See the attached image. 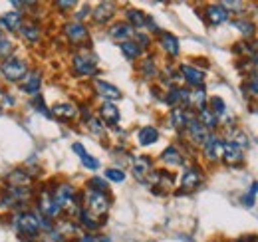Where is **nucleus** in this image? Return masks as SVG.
Segmentation results:
<instances>
[{
  "instance_id": "obj_1",
  "label": "nucleus",
  "mask_w": 258,
  "mask_h": 242,
  "mask_svg": "<svg viewBox=\"0 0 258 242\" xmlns=\"http://www.w3.org/2000/svg\"><path fill=\"white\" fill-rule=\"evenodd\" d=\"M14 226L20 232V238L24 242H34L42 230H52V220L40 212H20L14 218Z\"/></svg>"
},
{
  "instance_id": "obj_2",
  "label": "nucleus",
  "mask_w": 258,
  "mask_h": 242,
  "mask_svg": "<svg viewBox=\"0 0 258 242\" xmlns=\"http://www.w3.org/2000/svg\"><path fill=\"white\" fill-rule=\"evenodd\" d=\"M0 72H2L4 80H8V82H22L24 76L28 74V64L20 60L18 56H10L0 64Z\"/></svg>"
},
{
  "instance_id": "obj_3",
  "label": "nucleus",
  "mask_w": 258,
  "mask_h": 242,
  "mask_svg": "<svg viewBox=\"0 0 258 242\" xmlns=\"http://www.w3.org/2000/svg\"><path fill=\"white\" fill-rule=\"evenodd\" d=\"M84 205H86V211L94 216H105L109 211V199L105 193H99L94 189H88L86 195H84Z\"/></svg>"
},
{
  "instance_id": "obj_4",
  "label": "nucleus",
  "mask_w": 258,
  "mask_h": 242,
  "mask_svg": "<svg viewBox=\"0 0 258 242\" xmlns=\"http://www.w3.org/2000/svg\"><path fill=\"white\" fill-rule=\"evenodd\" d=\"M72 66H74V72L78 76H94L97 70V56L94 52H78L74 54V60H72Z\"/></svg>"
},
{
  "instance_id": "obj_5",
  "label": "nucleus",
  "mask_w": 258,
  "mask_h": 242,
  "mask_svg": "<svg viewBox=\"0 0 258 242\" xmlns=\"http://www.w3.org/2000/svg\"><path fill=\"white\" fill-rule=\"evenodd\" d=\"M64 34L72 44H84L90 38V32L82 22H68V24H64Z\"/></svg>"
},
{
  "instance_id": "obj_6",
  "label": "nucleus",
  "mask_w": 258,
  "mask_h": 242,
  "mask_svg": "<svg viewBox=\"0 0 258 242\" xmlns=\"http://www.w3.org/2000/svg\"><path fill=\"white\" fill-rule=\"evenodd\" d=\"M179 72H181V78H183L189 86L203 88V84H205V72H203V70L195 68L191 64H183V66L179 68Z\"/></svg>"
},
{
  "instance_id": "obj_7",
  "label": "nucleus",
  "mask_w": 258,
  "mask_h": 242,
  "mask_svg": "<svg viewBox=\"0 0 258 242\" xmlns=\"http://www.w3.org/2000/svg\"><path fill=\"white\" fill-rule=\"evenodd\" d=\"M223 161H225L228 167H236L244 161V153H242V147L232 143V141H226L223 145Z\"/></svg>"
},
{
  "instance_id": "obj_8",
  "label": "nucleus",
  "mask_w": 258,
  "mask_h": 242,
  "mask_svg": "<svg viewBox=\"0 0 258 242\" xmlns=\"http://www.w3.org/2000/svg\"><path fill=\"white\" fill-rule=\"evenodd\" d=\"M205 16H207V22L211 26H221L228 20V10L223 4H211V6H207Z\"/></svg>"
},
{
  "instance_id": "obj_9",
  "label": "nucleus",
  "mask_w": 258,
  "mask_h": 242,
  "mask_svg": "<svg viewBox=\"0 0 258 242\" xmlns=\"http://www.w3.org/2000/svg\"><path fill=\"white\" fill-rule=\"evenodd\" d=\"M24 18H22V12L18 10H12V12H6L0 16V32H16L20 30Z\"/></svg>"
},
{
  "instance_id": "obj_10",
  "label": "nucleus",
  "mask_w": 258,
  "mask_h": 242,
  "mask_svg": "<svg viewBox=\"0 0 258 242\" xmlns=\"http://www.w3.org/2000/svg\"><path fill=\"white\" fill-rule=\"evenodd\" d=\"M223 145H225V143H223L217 135H209L207 141H205V145H203L205 157H207L209 161H219V159H223Z\"/></svg>"
},
{
  "instance_id": "obj_11",
  "label": "nucleus",
  "mask_w": 258,
  "mask_h": 242,
  "mask_svg": "<svg viewBox=\"0 0 258 242\" xmlns=\"http://www.w3.org/2000/svg\"><path fill=\"white\" fill-rule=\"evenodd\" d=\"M115 14V4L113 2H101L92 10V18L96 24H107Z\"/></svg>"
},
{
  "instance_id": "obj_12",
  "label": "nucleus",
  "mask_w": 258,
  "mask_h": 242,
  "mask_svg": "<svg viewBox=\"0 0 258 242\" xmlns=\"http://www.w3.org/2000/svg\"><path fill=\"white\" fill-rule=\"evenodd\" d=\"M187 133H189V139L197 143V145H205L207 137H209V131L203 127V123L197 119V117H191L189 123H187Z\"/></svg>"
},
{
  "instance_id": "obj_13",
  "label": "nucleus",
  "mask_w": 258,
  "mask_h": 242,
  "mask_svg": "<svg viewBox=\"0 0 258 242\" xmlns=\"http://www.w3.org/2000/svg\"><path fill=\"white\" fill-rule=\"evenodd\" d=\"M40 86H42V74L32 70V72H28L24 76V80L20 84V90L24 91V93H28V95H38L40 93Z\"/></svg>"
},
{
  "instance_id": "obj_14",
  "label": "nucleus",
  "mask_w": 258,
  "mask_h": 242,
  "mask_svg": "<svg viewBox=\"0 0 258 242\" xmlns=\"http://www.w3.org/2000/svg\"><path fill=\"white\" fill-rule=\"evenodd\" d=\"M151 169H153V161H151V157H137L135 161H133V177L137 179V181H147V175L151 173Z\"/></svg>"
},
{
  "instance_id": "obj_15",
  "label": "nucleus",
  "mask_w": 258,
  "mask_h": 242,
  "mask_svg": "<svg viewBox=\"0 0 258 242\" xmlns=\"http://www.w3.org/2000/svg\"><path fill=\"white\" fill-rule=\"evenodd\" d=\"M99 115H101V123H107V125H117L121 119V113H119L117 105L111 103V101H103L99 105Z\"/></svg>"
},
{
  "instance_id": "obj_16",
  "label": "nucleus",
  "mask_w": 258,
  "mask_h": 242,
  "mask_svg": "<svg viewBox=\"0 0 258 242\" xmlns=\"http://www.w3.org/2000/svg\"><path fill=\"white\" fill-rule=\"evenodd\" d=\"M201 183H203V175L199 173V169L187 167L185 173H183V177H181V189L183 191H195Z\"/></svg>"
},
{
  "instance_id": "obj_17",
  "label": "nucleus",
  "mask_w": 258,
  "mask_h": 242,
  "mask_svg": "<svg viewBox=\"0 0 258 242\" xmlns=\"http://www.w3.org/2000/svg\"><path fill=\"white\" fill-rule=\"evenodd\" d=\"M50 111H52L54 117H58V119L62 121H72L78 117V107L74 103H58Z\"/></svg>"
},
{
  "instance_id": "obj_18",
  "label": "nucleus",
  "mask_w": 258,
  "mask_h": 242,
  "mask_svg": "<svg viewBox=\"0 0 258 242\" xmlns=\"http://www.w3.org/2000/svg\"><path fill=\"white\" fill-rule=\"evenodd\" d=\"M96 90L105 101H111V103H113L115 99H121V91L117 90L115 86L103 82V80H96Z\"/></svg>"
},
{
  "instance_id": "obj_19",
  "label": "nucleus",
  "mask_w": 258,
  "mask_h": 242,
  "mask_svg": "<svg viewBox=\"0 0 258 242\" xmlns=\"http://www.w3.org/2000/svg\"><path fill=\"white\" fill-rule=\"evenodd\" d=\"M72 151L82 159V165H84L86 169H90V171H97V169H99V161H97L96 157H92L90 153L86 151L82 143H74V145H72Z\"/></svg>"
},
{
  "instance_id": "obj_20",
  "label": "nucleus",
  "mask_w": 258,
  "mask_h": 242,
  "mask_svg": "<svg viewBox=\"0 0 258 242\" xmlns=\"http://www.w3.org/2000/svg\"><path fill=\"white\" fill-rule=\"evenodd\" d=\"M159 40H161V48L169 54V56H179V38L173 36L171 32H161L159 34Z\"/></svg>"
},
{
  "instance_id": "obj_21",
  "label": "nucleus",
  "mask_w": 258,
  "mask_h": 242,
  "mask_svg": "<svg viewBox=\"0 0 258 242\" xmlns=\"http://www.w3.org/2000/svg\"><path fill=\"white\" fill-rule=\"evenodd\" d=\"M133 34H135V32H133V28L129 26L127 22H115L113 26H109V36H111L113 40H117V42H125Z\"/></svg>"
},
{
  "instance_id": "obj_22",
  "label": "nucleus",
  "mask_w": 258,
  "mask_h": 242,
  "mask_svg": "<svg viewBox=\"0 0 258 242\" xmlns=\"http://www.w3.org/2000/svg\"><path fill=\"white\" fill-rule=\"evenodd\" d=\"M137 141H139V145L149 147V145H153V143L159 141V131H157L155 127H151V125L141 127L139 133H137Z\"/></svg>"
},
{
  "instance_id": "obj_23",
  "label": "nucleus",
  "mask_w": 258,
  "mask_h": 242,
  "mask_svg": "<svg viewBox=\"0 0 258 242\" xmlns=\"http://www.w3.org/2000/svg\"><path fill=\"white\" fill-rule=\"evenodd\" d=\"M187 107H193V109H205L207 107V91L205 88H195L189 90V101H187Z\"/></svg>"
},
{
  "instance_id": "obj_24",
  "label": "nucleus",
  "mask_w": 258,
  "mask_h": 242,
  "mask_svg": "<svg viewBox=\"0 0 258 242\" xmlns=\"http://www.w3.org/2000/svg\"><path fill=\"white\" fill-rule=\"evenodd\" d=\"M161 159L167 163V165H173V167H181L183 165V153L179 151L175 145H171V147H167L165 151L161 153Z\"/></svg>"
},
{
  "instance_id": "obj_25",
  "label": "nucleus",
  "mask_w": 258,
  "mask_h": 242,
  "mask_svg": "<svg viewBox=\"0 0 258 242\" xmlns=\"http://www.w3.org/2000/svg\"><path fill=\"white\" fill-rule=\"evenodd\" d=\"M20 34H22V38H24L26 42L36 44V42L40 40V26H38L36 22H22Z\"/></svg>"
},
{
  "instance_id": "obj_26",
  "label": "nucleus",
  "mask_w": 258,
  "mask_h": 242,
  "mask_svg": "<svg viewBox=\"0 0 258 242\" xmlns=\"http://www.w3.org/2000/svg\"><path fill=\"white\" fill-rule=\"evenodd\" d=\"M191 119V115L183 109V107H179V109H173L171 111V125L177 129V131H183V129H187V123Z\"/></svg>"
},
{
  "instance_id": "obj_27",
  "label": "nucleus",
  "mask_w": 258,
  "mask_h": 242,
  "mask_svg": "<svg viewBox=\"0 0 258 242\" xmlns=\"http://www.w3.org/2000/svg\"><path fill=\"white\" fill-rule=\"evenodd\" d=\"M125 16H127V24L131 28L141 30V28H145V24H147V16H145L141 10H137V8H129Z\"/></svg>"
},
{
  "instance_id": "obj_28",
  "label": "nucleus",
  "mask_w": 258,
  "mask_h": 242,
  "mask_svg": "<svg viewBox=\"0 0 258 242\" xmlns=\"http://www.w3.org/2000/svg\"><path fill=\"white\" fill-rule=\"evenodd\" d=\"M119 48H121V52H123V56H125L127 60H137V58L143 54L141 46H139L135 40H125V42H121Z\"/></svg>"
},
{
  "instance_id": "obj_29",
  "label": "nucleus",
  "mask_w": 258,
  "mask_h": 242,
  "mask_svg": "<svg viewBox=\"0 0 258 242\" xmlns=\"http://www.w3.org/2000/svg\"><path fill=\"white\" fill-rule=\"evenodd\" d=\"M197 119L203 123V127L209 131V129H217V125H219V117L209 109V107H205V109H201L199 111V117Z\"/></svg>"
},
{
  "instance_id": "obj_30",
  "label": "nucleus",
  "mask_w": 258,
  "mask_h": 242,
  "mask_svg": "<svg viewBox=\"0 0 258 242\" xmlns=\"http://www.w3.org/2000/svg\"><path fill=\"white\" fill-rule=\"evenodd\" d=\"M78 216H80V222H82L86 228H90V230H96V228H99V226H101V222H103V220H97V216L90 214L86 209H82Z\"/></svg>"
},
{
  "instance_id": "obj_31",
  "label": "nucleus",
  "mask_w": 258,
  "mask_h": 242,
  "mask_svg": "<svg viewBox=\"0 0 258 242\" xmlns=\"http://www.w3.org/2000/svg\"><path fill=\"white\" fill-rule=\"evenodd\" d=\"M141 74L145 76V78H157V64L155 60L149 56V58H145V60L141 62Z\"/></svg>"
},
{
  "instance_id": "obj_32",
  "label": "nucleus",
  "mask_w": 258,
  "mask_h": 242,
  "mask_svg": "<svg viewBox=\"0 0 258 242\" xmlns=\"http://www.w3.org/2000/svg\"><path fill=\"white\" fill-rule=\"evenodd\" d=\"M12 50H14V44H12V40H8V38L2 34V36H0V60L4 62L6 58H10Z\"/></svg>"
},
{
  "instance_id": "obj_33",
  "label": "nucleus",
  "mask_w": 258,
  "mask_h": 242,
  "mask_svg": "<svg viewBox=\"0 0 258 242\" xmlns=\"http://www.w3.org/2000/svg\"><path fill=\"white\" fill-rule=\"evenodd\" d=\"M217 117H221V115H225L226 111V105H225V99H221L219 95H215V97H211V107H209Z\"/></svg>"
},
{
  "instance_id": "obj_34",
  "label": "nucleus",
  "mask_w": 258,
  "mask_h": 242,
  "mask_svg": "<svg viewBox=\"0 0 258 242\" xmlns=\"http://www.w3.org/2000/svg\"><path fill=\"white\" fill-rule=\"evenodd\" d=\"M232 26H234L238 32H242L244 36H252L254 30H256V28H254V24H252L250 20H234V22H232Z\"/></svg>"
},
{
  "instance_id": "obj_35",
  "label": "nucleus",
  "mask_w": 258,
  "mask_h": 242,
  "mask_svg": "<svg viewBox=\"0 0 258 242\" xmlns=\"http://www.w3.org/2000/svg\"><path fill=\"white\" fill-rule=\"evenodd\" d=\"M105 179L113 183H121L125 181V173L121 169H105Z\"/></svg>"
},
{
  "instance_id": "obj_36",
  "label": "nucleus",
  "mask_w": 258,
  "mask_h": 242,
  "mask_svg": "<svg viewBox=\"0 0 258 242\" xmlns=\"http://www.w3.org/2000/svg\"><path fill=\"white\" fill-rule=\"evenodd\" d=\"M244 90L248 93H252V95H258V72L248 76V82L244 84Z\"/></svg>"
},
{
  "instance_id": "obj_37",
  "label": "nucleus",
  "mask_w": 258,
  "mask_h": 242,
  "mask_svg": "<svg viewBox=\"0 0 258 242\" xmlns=\"http://www.w3.org/2000/svg\"><path fill=\"white\" fill-rule=\"evenodd\" d=\"M34 109H36V111H40L44 117H52V111L44 105V99H42L40 95H34Z\"/></svg>"
},
{
  "instance_id": "obj_38",
  "label": "nucleus",
  "mask_w": 258,
  "mask_h": 242,
  "mask_svg": "<svg viewBox=\"0 0 258 242\" xmlns=\"http://www.w3.org/2000/svg\"><path fill=\"white\" fill-rule=\"evenodd\" d=\"M90 189H94V191H99V193H105L107 191V183L103 181L101 177H94V179H90Z\"/></svg>"
},
{
  "instance_id": "obj_39",
  "label": "nucleus",
  "mask_w": 258,
  "mask_h": 242,
  "mask_svg": "<svg viewBox=\"0 0 258 242\" xmlns=\"http://www.w3.org/2000/svg\"><path fill=\"white\" fill-rule=\"evenodd\" d=\"M133 36H135V42H137V44L141 46V50L149 48V44H151V38H149L147 34H143V32H135Z\"/></svg>"
},
{
  "instance_id": "obj_40",
  "label": "nucleus",
  "mask_w": 258,
  "mask_h": 242,
  "mask_svg": "<svg viewBox=\"0 0 258 242\" xmlns=\"http://www.w3.org/2000/svg\"><path fill=\"white\" fill-rule=\"evenodd\" d=\"M88 127H90L92 133H96V135H101V133H103V123L99 119H96V117H90V119H88Z\"/></svg>"
},
{
  "instance_id": "obj_41",
  "label": "nucleus",
  "mask_w": 258,
  "mask_h": 242,
  "mask_svg": "<svg viewBox=\"0 0 258 242\" xmlns=\"http://www.w3.org/2000/svg\"><path fill=\"white\" fill-rule=\"evenodd\" d=\"M223 6H225V8H232L230 12H238V14H242L244 8H246L244 2H223Z\"/></svg>"
},
{
  "instance_id": "obj_42",
  "label": "nucleus",
  "mask_w": 258,
  "mask_h": 242,
  "mask_svg": "<svg viewBox=\"0 0 258 242\" xmlns=\"http://www.w3.org/2000/svg\"><path fill=\"white\" fill-rule=\"evenodd\" d=\"M242 205H244V207H254V195H252V193L244 195V197H242Z\"/></svg>"
},
{
  "instance_id": "obj_43",
  "label": "nucleus",
  "mask_w": 258,
  "mask_h": 242,
  "mask_svg": "<svg viewBox=\"0 0 258 242\" xmlns=\"http://www.w3.org/2000/svg\"><path fill=\"white\" fill-rule=\"evenodd\" d=\"M56 6H58L62 12H66V10L74 8V6H76V2H74V0H72V2H56Z\"/></svg>"
},
{
  "instance_id": "obj_44",
  "label": "nucleus",
  "mask_w": 258,
  "mask_h": 242,
  "mask_svg": "<svg viewBox=\"0 0 258 242\" xmlns=\"http://www.w3.org/2000/svg\"><path fill=\"white\" fill-rule=\"evenodd\" d=\"M78 242H97V236H94V234H84V236H80Z\"/></svg>"
},
{
  "instance_id": "obj_45",
  "label": "nucleus",
  "mask_w": 258,
  "mask_h": 242,
  "mask_svg": "<svg viewBox=\"0 0 258 242\" xmlns=\"http://www.w3.org/2000/svg\"><path fill=\"white\" fill-rule=\"evenodd\" d=\"M248 193H252V195H256V193H258V183H254V185L250 187V191H248Z\"/></svg>"
},
{
  "instance_id": "obj_46",
  "label": "nucleus",
  "mask_w": 258,
  "mask_h": 242,
  "mask_svg": "<svg viewBox=\"0 0 258 242\" xmlns=\"http://www.w3.org/2000/svg\"><path fill=\"white\" fill-rule=\"evenodd\" d=\"M97 242H111L109 236H97Z\"/></svg>"
},
{
  "instance_id": "obj_47",
  "label": "nucleus",
  "mask_w": 258,
  "mask_h": 242,
  "mask_svg": "<svg viewBox=\"0 0 258 242\" xmlns=\"http://www.w3.org/2000/svg\"><path fill=\"white\" fill-rule=\"evenodd\" d=\"M4 101H6V103H14V97H12V95H4Z\"/></svg>"
},
{
  "instance_id": "obj_48",
  "label": "nucleus",
  "mask_w": 258,
  "mask_h": 242,
  "mask_svg": "<svg viewBox=\"0 0 258 242\" xmlns=\"http://www.w3.org/2000/svg\"><path fill=\"white\" fill-rule=\"evenodd\" d=\"M236 242H252V238L250 236H242V238H238Z\"/></svg>"
},
{
  "instance_id": "obj_49",
  "label": "nucleus",
  "mask_w": 258,
  "mask_h": 242,
  "mask_svg": "<svg viewBox=\"0 0 258 242\" xmlns=\"http://www.w3.org/2000/svg\"><path fill=\"white\" fill-rule=\"evenodd\" d=\"M254 66H256V70H258V56H254Z\"/></svg>"
},
{
  "instance_id": "obj_50",
  "label": "nucleus",
  "mask_w": 258,
  "mask_h": 242,
  "mask_svg": "<svg viewBox=\"0 0 258 242\" xmlns=\"http://www.w3.org/2000/svg\"><path fill=\"white\" fill-rule=\"evenodd\" d=\"M0 36H2V32H0Z\"/></svg>"
},
{
  "instance_id": "obj_51",
  "label": "nucleus",
  "mask_w": 258,
  "mask_h": 242,
  "mask_svg": "<svg viewBox=\"0 0 258 242\" xmlns=\"http://www.w3.org/2000/svg\"><path fill=\"white\" fill-rule=\"evenodd\" d=\"M0 93H2V91H0Z\"/></svg>"
}]
</instances>
